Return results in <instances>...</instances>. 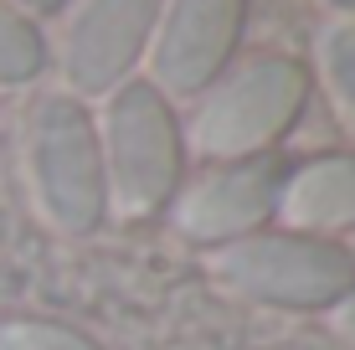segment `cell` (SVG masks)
Instances as JSON below:
<instances>
[{"instance_id": "4fadbf2b", "label": "cell", "mask_w": 355, "mask_h": 350, "mask_svg": "<svg viewBox=\"0 0 355 350\" xmlns=\"http://www.w3.org/2000/svg\"><path fill=\"white\" fill-rule=\"evenodd\" d=\"M335 324H340V335H345V340H355V294L335 309Z\"/></svg>"}, {"instance_id": "5bb4252c", "label": "cell", "mask_w": 355, "mask_h": 350, "mask_svg": "<svg viewBox=\"0 0 355 350\" xmlns=\"http://www.w3.org/2000/svg\"><path fill=\"white\" fill-rule=\"evenodd\" d=\"M324 6H329V10H335V16H340V21H355V0H324Z\"/></svg>"}, {"instance_id": "7a4b0ae2", "label": "cell", "mask_w": 355, "mask_h": 350, "mask_svg": "<svg viewBox=\"0 0 355 350\" xmlns=\"http://www.w3.org/2000/svg\"><path fill=\"white\" fill-rule=\"evenodd\" d=\"M314 78L288 52H258L248 62L227 67L201 93L191 114V144L206 160H252L273 155V144L304 119Z\"/></svg>"}, {"instance_id": "9a60e30c", "label": "cell", "mask_w": 355, "mask_h": 350, "mask_svg": "<svg viewBox=\"0 0 355 350\" xmlns=\"http://www.w3.org/2000/svg\"><path fill=\"white\" fill-rule=\"evenodd\" d=\"M350 258H355V243H350Z\"/></svg>"}, {"instance_id": "ba28073f", "label": "cell", "mask_w": 355, "mask_h": 350, "mask_svg": "<svg viewBox=\"0 0 355 350\" xmlns=\"http://www.w3.org/2000/svg\"><path fill=\"white\" fill-rule=\"evenodd\" d=\"M278 216L288 222V232L304 237H355V150H324L309 160L288 165L284 196H278Z\"/></svg>"}, {"instance_id": "3957f363", "label": "cell", "mask_w": 355, "mask_h": 350, "mask_svg": "<svg viewBox=\"0 0 355 350\" xmlns=\"http://www.w3.org/2000/svg\"><path fill=\"white\" fill-rule=\"evenodd\" d=\"M206 273L237 299L273 309H340L355 294V258L345 243L304 237L288 227H263L242 243L211 247Z\"/></svg>"}, {"instance_id": "277c9868", "label": "cell", "mask_w": 355, "mask_h": 350, "mask_svg": "<svg viewBox=\"0 0 355 350\" xmlns=\"http://www.w3.org/2000/svg\"><path fill=\"white\" fill-rule=\"evenodd\" d=\"M26 170L42 216L67 237H88L108 216V175L98 119L72 93H52L31 108L26 129Z\"/></svg>"}, {"instance_id": "6da1fadb", "label": "cell", "mask_w": 355, "mask_h": 350, "mask_svg": "<svg viewBox=\"0 0 355 350\" xmlns=\"http://www.w3.org/2000/svg\"><path fill=\"white\" fill-rule=\"evenodd\" d=\"M98 144L108 175V211L139 222L175 201L186 180V124L150 78H129L103 98Z\"/></svg>"}, {"instance_id": "8992f818", "label": "cell", "mask_w": 355, "mask_h": 350, "mask_svg": "<svg viewBox=\"0 0 355 350\" xmlns=\"http://www.w3.org/2000/svg\"><path fill=\"white\" fill-rule=\"evenodd\" d=\"M252 0H165L150 42V82L165 98H201L232 67Z\"/></svg>"}, {"instance_id": "5b68a950", "label": "cell", "mask_w": 355, "mask_h": 350, "mask_svg": "<svg viewBox=\"0 0 355 350\" xmlns=\"http://www.w3.org/2000/svg\"><path fill=\"white\" fill-rule=\"evenodd\" d=\"M284 175L288 160L278 155H252V160H222L206 175H196L191 186L175 191V216L180 237L196 247H227L242 237L273 227L278 216V196H284Z\"/></svg>"}, {"instance_id": "30bf717a", "label": "cell", "mask_w": 355, "mask_h": 350, "mask_svg": "<svg viewBox=\"0 0 355 350\" xmlns=\"http://www.w3.org/2000/svg\"><path fill=\"white\" fill-rule=\"evenodd\" d=\"M0 350H103L93 335L72 330L57 320H6L0 324Z\"/></svg>"}, {"instance_id": "7c38bea8", "label": "cell", "mask_w": 355, "mask_h": 350, "mask_svg": "<svg viewBox=\"0 0 355 350\" xmlns=\"http://www.w3.org/2000/svg\"><path fill=\"white\" fill-rule=\"evenodd\" d=\"M6 6H16V10H26V16L36 21V16H52V10H62L67 0H6Z\"/></svg>"}, {"instance_id": "52a82bcc", "label": "cell", "mask_w": 355, "mask_h": 350, "mask_svg": "<svg viewBox=\"0 0 355 350\" xmlns=\"http://www.w3.org/2000/svg\"><path fill=\"white\" fill-rule=\"evenodd\" d=\"M160 10L165 0H83L62 42L67 88L88 93V98H108L114 88H124L134 67L150 57Z\"/></svg>"}, {"instance_id": "9c48e42d", "label": "cell", "mask_w": 355, "mask_h": 350, "mask_svg": "<svg viewBox=\"0 0 355 350\" xmlns=\"http://www.w3.org/2000/svg\"><path fill=\"white\" fill-rule=\"evenodd\" d=\"M46 67V36L26 10L0 0V88H21V82L42 78Z\"/></svg>"}, {"instance_id": "8fae6325", "label": "cell", "mask_w": 355, "mask_h": 350, "mask_svg": "<svg viewBox=\"0 0 355 350\" xmlns=\"http://www.w3.org/2000/svg\"><path fill=\"white\" fill-rule=\"evenodd\" d=\"M320 67H324V82L335 88V98L355 114V21H335L320 36Z\"/></svg>"}]
</instances>
